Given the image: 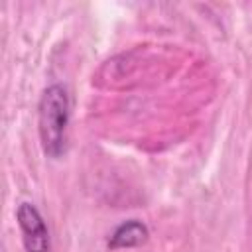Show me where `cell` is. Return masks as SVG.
I'll return each instance as SVG.
<instances>
[{
    "mask_svg": "<svg viewBox=\"0 0 252 252\" xmlns=\"http://www.w3.org/2000/svg\"><path fill=\"white\" fill-rule=\"evenodd\" d=\"M18 224L22 228L24 246L28 252H49V232L39 215V211L32 203H22L16 211Z\"/></svg>",
    "mask_w": 252,
    "mask_h": 252,
    "instance_id": "cell-2",
    "label": "cell"
},
{
    "mask_svg": "<svg viewBox=\"0 0 252 252\" xmlns=\"http://www.w3.org/2000/svg\"><path fill=\"white\" fill-rule=\"evenodd\" d=\"M37 124L41 146L47 156L57 158L65 148V130L69 122V94L63 85H51L43 91L37 106Z\"/></svg>",
    "mask_w": 252,
    "mask_h": 252,
    "instance_id": "cell-1",
    "label": "cell"
},
{
    "mask_svg": "<svg viewBox=\"0 0 252 252\" xmlns=\"http://www.w3.org/2000/svg\"><path fill=\"white\" fill-rule=\"evenodd\" d=\"M148 240V226L140 220H126L112 232L108 246L110 248H132Z\"/></svg>",
    "mask_w": 252,
    "mask_h": 252,
    "instance_id": "cell-3",
    "label": "cell"
}]
</instances>
